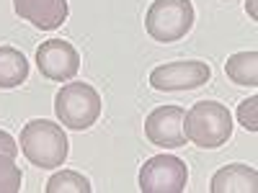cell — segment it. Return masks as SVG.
Segmentation results:
<instances>
[{
	"mask_svg": "<svg viewBox=\"0 0 258 193\" xmlns=\"http://www.w3.org/2000/svg\"><path fill=\"white\" fill-rule=\"evenodd\" d=\"M212 77L207 62L199 59H181V62H165L150 72V85L155 90H191L199 88Z\"/></svg>",
	"mask_w": 258,
	"mask_h": 193,
	"instance_id": "obj_6",
	"label": "cell"
},
{
	"mask_svg": "<svg viewBox=\"0 0 258 193\" xmlns=\"http://www.w3.org/2000/svg\"><path fill=\"white\" fill-rule=\"evenodd\" d=\"M183 134L202 149H217L232 137V116L217 101H199L183 114Z\"/></svg>",
	"mask_w": 258,
	"mask_h": 193,
	"instance_id": "obj_1",
	"label": "cell"
},
{
	"mask_svg": "<svg viewBox=\"0 0 258 193\" xmlns=\"http://www.w3.org/2000/svg\"><path fill=\"white\" fill-rule=\"evenodd\" d=\"M47 193H91V183L75 170H62L47 180Z\"/></svg>",
	"mask_w": 258,
	"mask_h": 193,
	"instance_id": "obj_13",
	"label": "cell"
},
{
	"mask_svg": "<svg viewBox=\"0 0 258 193\" xmlns=\"http://www.w3.org/2000/svg\"><path fill=\"white\" fill-rule=\"evenodd\" d=\"M209 188H212V193H255L258 190V173L250 165L232 162L212 175Z\"/></svg>",
	"mask_w": 258,
	"mask_h": 193,
	"instance_id": "obj_10",
	"label": "cell"
},
{
	"mask_svg": "<svg viewBox=\"0 0 258 193\" xmlns=\"http://www.w3.org/2000/svg\"><path fill=\"white\" fill-rule=\"evenodd\" d=\"M29 77V62L16 47H0V88H18Z\"/></svg>",
	"mask_w": 258,
	"mask_h": 193,
	"instance_id": "obj_11",
	"label": "cell"
},
{
	"mask_svg": "<svg viewBox=\"0 0 258 193\" xmlns=\"http://www.w3.org/2000/svg\"><path fill=\"white\" fill-rule=\"evenodd\" d=\"M255 111H258V98H255V95H250L248 101H243V103L238 106V119H240V124L248 129V132H258Z\"/></svg>",
	"mask_w": 258,
	"mask_h": 193,
	"instance_id": "obj_15",
	"label": "cell"
},
{
	"mask_svg": "<svg viewBox=\"0 0 258 193\" xmlns=\"http://www.w3.org/2000/svg\"><path fill=\"white\" fill-rule=\"evenodd\" d=\"M225 72L232 82L255 88L258 85V54L255 52H238L230 54L225 62Z\"/></svg>",
	"mask_w": 258,
	"mask_h": 193,
	"instance_id": "obj_12",
	"label": "cell"
},
{
	"mask_svg": "<svg viewBox=\"0 0 258 193\" xmlns=\"http://www.w3.org/2000/svg\"><path fill=\"white\" fill-rule=\"evenodd\" d=\"M188 180V167L176 155H155L140 167L142 193H181Z\"/></svg>",
	"mask_w": 258,
	"mask_h": 193,
	"instance_id": "obj_5",
	"label": "cell"
},
{
	"mask_svg": "<svg viewBox=\"0 0 258 193\" xmlns=\"http://www.w3.org/2000/svg\"><path fill=\"white\" fill-rule=\"evenodd\" d=\"M183 109L181 106H158L147 114L145 119V137L165 149L183 147L186 134H183Z\"/></svg>",
	"mask_w": 258,
	"mask_h": 193,
	"instance_id": "obj_8",
	"label": "cell"
},
{
	"mask_svg": "<svg viewBox=\"0 0 258 193\" xmlns=\"http://www.w3.org/2000/svg\"><path fill=\"white\" fill-rule=\"evenodd\" d=\"M36 67L47 80L68 82L80 70V54L78 49L64 39H49L36 49Z\"/></svg>",
	"mask_w": 258,
	"mask_h": 193,
	"instance_id": "obj_7",
	"label": "cell"
},
{
	"mask_svg": "<svg viewBox=\"0 0 258 193\" xmlns=\"http://www.w3.org/2000/svg\"><path fill=\"white\" fill-rule=\"evenodd\" d=\"M0 155H11V157L18 155V144H16V139H13L8 132H3V129H0Z\"/></svg>",
	"mask_w": 258,
	"mask_h": 193,
	"instance_id": "obj_16",
	"label": "cell"
},
{
	"mask_svg": "<svg viewBox=\"0 0 258 193\" xmlns=\"http://www.w3.org/2000/svg\"><path fill=\"white\" fill-rule=\"evenodd\" d=\"M54 114L62 126L85 132L101 116V95L88 82H68L54 95Z\"/></svg>",
	"mask_w": 258,
	"mask_h": 193,
	"instance_id": "obj_3",
	"label": "cell"
},
{
	"mask_svg": "<svg viewBox=\"0 0 258 193\" xmlns=\"http://www.w3.org/2000/svg\"><path fill=\"white\" fill-rule=\"evenodd\" d=\"M21 152L41 170L59 167L68 157V137L62 126L47 119H34L21 129Z\"/></svg>",
	"mask_w": 258,
	"mask_h": 193,
	"instance_id": "obj_2",
	"label": "cell"
},
{
	"mask_svg": "<svg viewBox=\"0 0 258 193\" xmlns=\"http://www.w3.org/2000/svg\"><path fill=\"white\" fill-rule=\"evenodd\" d=\"M21 167L16 165V157L0 155V193H18L21 190Z\"/></svg>",
	"mask_w": 258,
	"mask_h": 193,
	"instance_id": "obj_14",
	"label": "cell"
},
{
	"mask_svg": "<svg viewBox=\"0 0 258 193\" xmlns=\"http://www.w3.org/2000/svg\"><path fill=\"white\" fill-rule=\"evenodd\" d=\"M194 26L191 0H153L145 13V31L160 44L183 39Z\"/></svg>",
	"mask_w": 258,
	"mask_h": 193,
	"instance_id": "obj_4",
	"label": "cell"
},
{
	"mask_svg": "<svg viewBox=\"0 0 258 193\" xmlns=\"http://www.w3.org/2000/svg\"><path fill=\"white\" fill-rule=\"evenodd\" d=\"M250 16L255 18V8H253V0H250Z\"/></svg>",
	"mask_w": 258,
	"mask_h": 193,
	"instance_id": "obj_17",
	"label": "cell"
},
{
	"mask_svg": "<svg viewBox=\"0 0 258 193\" xmlns=\"http://www.w3.org/2000/svg\"><path fill=\"white\" fill-rule=\"evenodd\" d=\"M16 16L41 31L59 29L68 21V0H13Z\"/></svg>",
	"mask_w": 258,
	"mask_h": 193,
	"instance_id": "obj_9",
	"label": "cell"
}]
</instances>
